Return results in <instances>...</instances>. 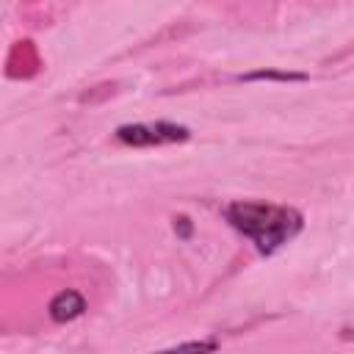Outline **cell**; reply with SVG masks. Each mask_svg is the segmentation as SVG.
<instances>
[{
  "mask_svg": "<svg viewBox=\"0 0 354 354\" xmlns=\"http://www.w3.org/2000/svg\"><path fill=\"white\" fill-rule=\"evenodd\" d=\"M227 221L252 238L263 254L277 252L301 230V216L293 207L268 202H235L227 207Z\"/></svg>",
  "mask_w": 354,
  "mask_h": 354,
  "instance_id": "1",
  "label": "cell"
},
{
  "mask_svg": "<svg viewBox=\"0 0 354 354\" xmlns=\"http://www.w3.org/2000/svg\"><path fill=\"white\" fill-rule=\"evenodd\" d=\"M116 138L130 147H160V144L185 141L188 127L174 122H136V124H122L116 130Z\"/></svg>",
  "mask_w": 354,
  "mask_h": 354,
  "instance_id": "2",
  "label": "cell"
},
{
  "mask_svg": "<svg viewBox=\"0 0 354 354\" xmlns=\"http://www.w3.org/2000/svg\"><path fill=\"white\" fill-rule=\"evenodd\" d=\"M86 310V299L77 293V290H61L53 296L50 301V318L55 324H66V321H75L77 315H83Z\"/></svg>",
  "mask_w": 354,
  "mask_h": 354,
  "instance_id": "3",
  "label": "cell"
},
{
  "mask_svg": "<svg viewBox=\"0 0 354 354\" xmlns=\"http://www.w3.org/2000/svg\"><path fill=\"white\" fill-rule=\"evenodd\" d=\"M304 80V75L299 72H252V75H243V80Z\"/></svg>",
  "mask_w": 354,
  "mask_h": 354,
  "instance_id": "4",
  "label": "cell"
},
{
  "mask_svg": "<svg viewBox=\"0 0 354 354\" xmlns=\"http://www.w3.org/2000/svg\"><path fill=\"white\" fill-rule=\"evenodd\" d=\"M180 348H216V343H183Z\"/></svg>",
  "mask_w": 354,
  "mask_h": 354,
  "instance_id": "5",
  "label": "cell"
}]
</instances>
